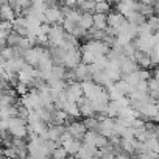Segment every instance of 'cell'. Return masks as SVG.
<instances>
[{
	"mask_svg": "<svg viewBox=\"0 0 159 159\" xmlns=\"http://www.w3.org/2000/svg\"><path fill=\"white\" fill-rule=\"evenodd\" d=\"M78 10L81 11V13H91V14H94L95 13V2H94V0H83V2L78 5Z\"/></svg>",
	"mask_w": 159,
	"mask_h": 159,
	"instance_id": "cell-21",
	"label": "cell"
},
{
	"mask_svg": "<svg viewBox=\"0 0 159 159\" xmlns=\"http://www.w3.org/2000/svg\"><path fill=\"white\" fill-rule=\"evenodd\" d=\"M153 78H154V80H157V81H159V67H157V69H156V70L153 72Z\"/></svg>",
	"mask_w": 159,
	"mask_h": 159,
	"instance_id": "cell-30",
	"label": "cell"
},
{
	"mask_svg": "<svg viewBox=\"0 0 159 159\" xmlns=\"http://www.w3.org/2000/svg\"><path fill=\"white\" fill-rule=\"evenodd\" d=\"M16 92L22 97V95H25V94L28 92V86L24 84V83H17V86H16Z\"/></svg>",
	"mask_w": 159,
	"mask_h": 159,
	"instance_id": "cell-26",
	"label": "cell"
},
{
	"mask_svg": "<svg viewBox=\"0 0 159 159\" xmlns=\"http://www.w3.org/2000/svg\"><path fill=\"white\" fill-rule=\"evenodd\" d=\"M106 2H109V3H119V0H106Z\"/></svg>",
	"mask_w": 159,
	"mask_h": 159,
	"instance_id": "cell-32",
	"label": "cell"
},
{
	"mask_svg": "<svg viewBox=\"0 0 159 159\" xmlns=\"http://www.w3.org/2000/svg\"><path fill=\"white\" fill-rule=\"evenodd\" d=\"M78 108H80V116H83V117H94L95 116V111L92 108V100H89L86 97H83L78 102Z\"/></svg>",
	"mask_w": 159,
	"mask_h": 159,
	"instance_id": "cell-15",
	"label": "cell"
},
{
	"mask_svg": "<svg viewBox=\"0 0 159 159\" xmlns=\"http://www.w3.org/2000/svg\"><path fill=\"white\" fill-rule=\"evenodd\" d=\"M98 154V150L94 148V147H89V145H83L80 148V151L75 154L76 159H95Z\"/></svg>",
	"mask_w": 159,
	"mask_h": 159,
	"instance_id": "cell-17",
	"label": "cell"
},
{
	"mask_svg": "<svg viewBox=\"0 0 159 159\" xmlns=\"http://www.w3.org/2000/svg\"><path fill=\"white\" fill-rule=\"evenodd\" d=\"M44 17H45V22L48 25H58V24H62L64 13L59 7H48L44 13Z\"/></svg>",
	"mask_w": 159,
	"mask_h": 159,
	"instance_id": "cell-8",
	"label": "cell"
},
{
	"mask_svg": "<svg viewBox=\"0 0 159 159\" xmlns=\"http://www.w3.org/2000/svg\"><path fill=\"white\" fill-rule=\"evenodd\" d=\"M154 131H156V136L159 137V125H157V126H154Z\"/></svg>",
	"mask_w": 159,
	"mask_h": 159,
	"instance_id": "cell-31",
	"label": "cell"
},
{
	"mask_svg": "<svg viewBox=\"0 0 159 159\" xmlns=\"http://www.w3.org/2000/svg\"><path fill=\"white\" fill-rule=\"evenodd\" d=\"M52 58V55H50V52L47 50V48H44V47H31V48H28V50H25L24 52V59H25V62L27 64H30V66H39L42 61H45V59H50Z\"/></svg>",
	"mask_w": 159,
	"mask_h": 159,
	"instance_id": "cell-1",
	"label": "cell"
},
{
	"mask_svg": "<svg viewBox=\"0 0 159 159\" xmlns=\"http://www.w3.org/2000/svg\"><path fill=\"white\" fill-rule=\"evenodd\" d=\"M8 131H10V134L13 136V137H17V139H24L27 134H28V125H27V122L24 120V119H20V117H11L10 120H8Z\"/></svg>",
	"mask_w": 159,
	"mask_h": 159,
	"instance_id": "cell-2",
	"label": "cell"
},
{
	"mask_svg": "<svg viewBox=\"0 0 159 159\" xmlns=\"http://www.w3.org/2000/svg\"><path fill=\"white\" fill-rule=\"evenodd\" d=\"M22 38H24V36H20L19 33L11 31V33L8 34V38H7V45H8V47H19Z\"/></svg>",
	"mask_w": 159,
	"mask_h": 159,
	"instance_id": "cell-22",
	"label": "cell"
},
{
	"mask_svg": "<svg viewBox=\"0 0 159 159\" xmlns=\"http://www.w3.org/2000/svg\"><path fill=\"white\" fill-rule=\"evenodd\" d=\"M24 159H33V157H31V156H27V157H24Z\"/></svg>",
	"mask_w": 159,
	"mask_h": 159,
	"instance_id": "cell-33",
	"label": "cell"
},
{
	"mask_svg": "<svg viewBox=\"0 0 159 159\" xmlns=\"http://www.w3.org/2000/svg\"><path fill=\"white\" fill-rule=\"evenodd\" d=\"M66 154H67V153L64 151V148H62V147H59V148L56 147V148L52 151V157H53V159H64V157H66Z\"/></svg>",
	"mask_w": 159,
	"mask_h": 159,
	"instance_id": "cell-25",
	"label": "cell"
},
{
	"mask_svg": "<svg viewBox=\"0 0 159 159\" xmlns=\"http://www.w3.org/2000/svg\"><path fill=\"white\" fill-rule=\"evenodd\" d=\"M64 134H66V126L64 125H52L47 129L45 139L47 140H52V142H61V139H62Z\"/></svg>",
	"mask_w": 159,
	"mask_h": 159,
	"instance_id": "cell-10",
	"label": "cell"
},
{
	"mask_svg": "<svg viewBox=\"0 0 159 159\" xmlns=\"http://www.w3.org/2000/svg\"><path fill=\"white\" fill-rule=\"evenodd\" d=\"M126 20H128L129 24L136 25V27H139V25H142L143 22H147V19H145L139 11H133L131 14H128V16H126Z\"/></svg>",
	"mask_w": 159,
	"mask_h": 159,
	"instance_id": "cell-20",
	"label": "cell"
},
{
	"mask_svg": "<svg viewBox=\"0 0 159 159\" xmlns=\"http://www.w3.org/2000/svg\"><path fill=\"white\" fill-rule=\"evenodd\" d=\"M66 131H67V134H70L72 137L81 140V139L84 137L88 128H86L84 122H78V120H76V122H70V123L66 126Z\"/></svg>",
	"mask_w": 159,
	"mask_h": 159,
	"instance_id": "cell-9",
	"label": "cell"
},
{
	"mask_svg": "<svg viewBox=\"0 0 159 159\" xmlns=\"http://www.w3.org/2000/svg\"><path fill=\"white\" fill-rule=\"evenodd\" d=\"M61 147L64 148V151H66L67 154H76V153L80 151V148L83 147V143L80 142V139L72 137V136L67 134V131H66V134H64L62 139H61Z\"/></svg>",
	"mask_w": 159,
	"mask_h": 159,
	"instance_id": "cell-6",
	"label": "cell"
},
{
	"mask_svg": "<svg viewBox=\"0 0 159 159\" xmlns=\"http://www.w3.org/2000/svg\"><path fill=\"white\" fill-rule=\"evenodd\" d=\"M16 10L7 2L3 3H0V20H8V22H13L14 19H16Z\"/></svg>",
	"mask_w": 159,
	"mask_h": 159,
	"instance_id": "cell-14",
	"label": "cell"
},
{
	"mask_svg": "<svg viewBox=\"0 0 159 159\" xmlns=\"http://www.w3.org/2000/svg\"><path fill=\"white\" fill-rule=\"evenodd\" d=\"M133 59H134L136 64H137L139 67H142V69H147V67H150V66L153 64L151 55H150V53H145V52H139V50L134 53Z\"/></svg>",
	"mask_w": 159,
	"mask_h": 159,
	"instance_id": "cell-16",
	"label": "cell"
},
{
	"mask_svg": "<svg viewBox=\"0 0 159 159\" xmlns=\"http://www.w3.org/2000/svg\"><path fill=\"white\" fill-rule=\"evenodd\" d=\"M64 36L66 31L61 25H52L47 34V42L50 44V47H61L64 42Z\"/></svg>",
	"mask_w": 159,
	"mask_h": 159,
	"instance_id": "cell-4",
	"label": "cell"
},
{
	"mask_svg": "<svg viewBox=\"0 0 159 159\" xmlns=\"http://www.w3.org/2000/svg\"><path fill=\"white\" fill-rule=\"evenodd\" d=\"M78 25L81 27L83 30L89 31V30L94 27V19H92V14H91V13H83V14H81V19H80V22H78Z\"/></svg>",
	"mask_w": 159,
	"mask_h": 159,
	"instance_id": "cell-19",
	"label": "cell"
},
{
	"mask_svg": "<svg viewBox=\"0 0 159 159\" xmlns=\"http://www.w3.org/2000/svg\"><path fill=\"white\" fill-rule=\"evenodd\" d=\"M137 157H139V159H159V154H154V153H147V154H139Z\"/></svg>",
	"mask_w": 159,
	"mask_h": 159,
	"instance_id": "cell-27",
	"label": "cell"
},
{
	"mask_svg": "<svg viewBox=\"0 0 159 159\" xmlns=\"http://www.w3.org/2000/svg\"><path fill=\"white\" fill-rule=\"evenodd\" d=\"M94 2H95V3H98V2H102V0H94Z\"/></svg>",
	"mask_w": 159,
	"mask_h": 159,
	"instance_id": "cell-34",
	"label": "cell"
},
{
	"mask_svg": "<svg viewBox=\"0 0 159 159\" xmlns=\"http://www.w3.org/2000/svg\"><path fill=\"white\" fill-rule=\"evenodd\" d=\"M136 2L143 3V5H153V3H154V0H136Z\"/></svg>",
	"mask_w": 159,
	"mask_h": 159,
	"instance_id": "cell-29",
	"label": "cell"
},
{
	"mask_svg": "<svg viewBox=\"0 0 159 159\" xmlns=\"http://www.w3.org/2000/svg\"><path fill=\"white\" fill-rule=\"evenodd\" d=\"M125 22H126V17L123 14H120L119 11L108 13V28H112V30L117 31Z\"/></svg>",
	"mask_w": 159,
	"mask_h": 159,
	"instance_id": "cell-11",
	"label": "cell"
},
{
	"mask_svg": "<svg viewBox=\"0 0 159 159\" xmlns=\"http://www.w3.org/2000/svg\"><path fill=\"white\" fill-rule=\"evenodd\" d=\"M66 97H67V100H70V102H75V103H78L80 100H81L84 95H83V88H81V83L80 81H72V83H69L67 86H66Z\"/></svg>",
	"mask_w": 159,
	"mask_h": 159,
	"instance_id": "cell-7",
	"label": "cell"
},
{
	"mask_svg": "<svg viewBox=\"0 0 159 159\" xmlns=\"http://www.w3.org/2000/svg\"><path fill=\"white\" fill-rule=\"evenodd\" d=\"M111 10V3L106 2V0H102V2L95 3V13H102V14H108Z\"/></svg>",
	"mask_w": 159,
	"mask_h": 159,
	"instance_id": "cell-23",
	"label": "cell"
},
{
	"mask_svg": "<svg viewBox=\"0 0 159 159\" xmlns=\"http://www.w3.org/2000/svg\"><path fill=\"white\" fill-rule=\"evenodd\" d=\"M38 78V69H34L33 66L27 64L20 69V72L17 73V80H19V83H24L27 86H33L34 83V80Z\"/></svg>",
	"mask_w": 159,
	"mask_h": 159,
	"instance_id": "cell-3",
	"label": "cell"
},
{
	"mask_svg": "<svg viewBox=\"0 0 159 159\" xmlns=\"http://www.w3.org/2000/svg\"><path fill=\"white\" fill-rule=\"evenodd\" d=\"M81 88H83V95L86 98H89V100H95L103 92V89H106V88H102L100 84H97L94 80H92V81H91V80L81 81Z\"/></svg>",
	"mask_w": 159,
	"mask_h": 159,
	"instance_id": "cell-5",
	"label": "cell"
},
{
	"mask_svg": "<svg viewBox=\"0 0 159 159\" xmlns=\"http://www.w3.org/2000/svg\"><path fill=\"white\" fill-rule=\"evenodd\" d=\"M94 19V28L105 31L108 28V14H102V13H94L92 14Z\"/></svg>",
	"mask_w": 159,
	"mask_h": 159,
	"instance_id": "cell-18",
	"label": "cell"
},
{
	"mask_svg": "<svg viewBox=\"0 0 159 159\" xmlns=\"http://www.w3.org/2000/svg\"><path fill=\"white\" fill-rule=\"evenodd\" d=\"M129 159H139V157H129Z\"/></svg>",
	"mask_w": 159,
	"mask_h": 159,
	"instance_id": "cell-35",
	"label": "cell"
},
{
	"mask_svg": "<svg viewBox=\"0 0 159 159\" xmlns=\"http://www.w3.org/2000/svg\"><path fill=\"white\" fill-rule=\"evenodd\" d=\"M44 2L47 3V7H58L59 0H44Z\"/></svg>",
	"mask_w": 159,
	"mask_h": 159,
	"instance_id": "cell-28",
	"label": "cell"
},
{
	"mask_svg": "<svg viewBox=\"0 0 159 159\" xmlns=\"http://www.w3.org/2000/svg\"><path fill=\"white\" fill-rule=\"evenodd\" d=\"M147 24L151 27V30L153 31H157L159 30V16H150L148 19H147Z\"/></svg>",
	"mask_w": 159,
	"mask_h": 159,
	"instance_id": "cell-24",
	"label": "cell"
},
{
	"mask_svg": "<svg viewBox=\"0 0 159 159\" xmlns=\"http://www.w3.org/2000/svg\"><path fill=\"white\" fill-rule=\"evenodd\" d=\"M105 72H106V75L112 80L114 83L119 81V80H122V70H120L119 62H116V61H109L108 59V64L105 67Z\"/></svg>",
	"mask_w": 159,
	"mask_h": 159,
	"instance_id": "cell-13",
	"label": "cell"
},
{
	"mask_svg": "<svg viewBox=\"0 0 159 159\" xmlns=\"http://www.w3.org/2000/svg\"><path fill=\"white\" fill-rule=\"evenodd\" d=\"M119 66H120V70H122V76L129 75V73H133V72H136V70L140 69L133 58H126V56H123V58L120 59Z\"/></svg>",
	"mask_w": 159,
	"mask_h": 159,
	"instance_id": "cell-12",
	"label": "cell"
}]
</instances>
